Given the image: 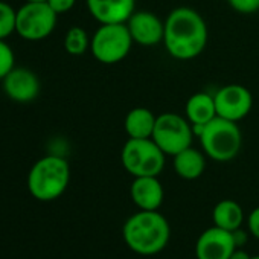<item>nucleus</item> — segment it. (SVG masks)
<instances>
[{"label":"nucleus","instance_id":"f257e3e1","mask_svg":"<svg viewBox=\"0 0 259 259\" xmlns=\"http://www.w3.org/2000/svg\"><path fill=\"white\" fill-rule=\"evenodd\" d=\"M207 37L206 20L189 7H179L165 19L163 46L176 60L189 61L197 58L204 51Z\"/></svg>","mask_w":259,"mask_h":259},{"label":"nucleus","instance_id":"f03ea898","mask_svg":"<svg viewBox=\"0 0 259 259\" xmlns=\"http://www.w3.org/2000/svg\"><path fill=\"white\" fill-rule=\"evenodd\" d=\"M122 233L125 244L135 253L154 256L166 247L171 227L159 210H139L125 221Z\"/></svg>","mask_w":259,"mask_h":259},{"label":"nucleus","instance_id":"7ed1b4c3","mask_svg":"<svg viewBox=\"0 0 259 259\" xmlns=\"http://www.w3.org/2000/svg\"><path fill=\"white\" fill-rule=\"evenodd\" d=\"M70 182L69 162L58 154L38 159L28 174V191L38 201H54L60 198Z\"/></svg>","mask_w":259,"mask_h":259},{"label":"nucleus","instance_id":"20e7f679","mask_svg":"<svg viewBox=\"0 0 259 259\" xmlns=\"http://www.w3.org/2000/svg\"><path fill=\"white\" fill-rule=\"evenodd\" d=\"M194 135L200 139L203 153L215 162L233 160L242 145V135L236 122L213 117L204 125H192Z\"/></svg>","mask_w":259,"mask_h":259},{"label":"nucleus","instance_id":"39448f33","mask_svg":"<svg viewBox=\"0 0 259 259\" xmlns=\"http://www.w3.org/2000/svg\"><path fill=\"white\" fill-rule=\"evenodd\" d=\"M165 153L150 139H128L120 151L123 169L133 177H159L165 168Z\"/></svg>","mask_w":259,"mask_h":259},{"label":"nucleus","instance_id":"423d86ee","mask_svg":"<svg viewBox=\"0 0 259 259\" xmlns=\"http://www.w3.org/2000/svg\"><path fill=\"white\" fill-rule=\"evenodd\" d=\"M133 43L126 23H107L95 31L90 40V52L102 64H116L126 58Z\"/></svg>","mask_w":259,"mask_h":259},{"label":"nucleus","instance_id":"0eeeda50","mask_svg":"<svg viewBox=\"0 0 259 259\" xmlns=\"http://www.w3.org/2000/svg\"><path fill=\"white\" fill-rule=\"evenodd\" d=\"M151 139L166 156H176L180 151L192 147L194 126L177 113H162L156 119Z\"/></svg>","mask_w":259,"mask_h":259},{"label":"nucleus","instance_id":"6e6552de","mask_svg":"<svg viewBox=\"0 0 259 259\" xmlns=\"http://www.w3.org/2000/svg\"><path fill=\"white\" fill-rule=\"evenodd\" d=\"M57 19L48 2H26L17 10L16 32L26 41H41L54 32Z\"/></svg>","mask_w":259,"mask_h":259},{"label":"nucleus","instance_id":"1a4fd4ad","mask_svg":"<svg viewBox=\"0 0 259 259\" xmlns=\"http://www.w3.org/2000/svg\"><path fill=\"white\" fill-rule=\"evenodd\" d=\"M213 99L217 107V116L232 122L242 120L253 107V96L250 90L241 84L223 85L213 95Z\"/></svg>","mask_w":259,"mask_h":259},{"label":"nucleus","instance_id":"9d476101","mask_svg":"<svg viewBox=\"0 0 259 259\" xmlns=\"http://www.w3.org/2000/svg\"><path fill=\"white\" fill-rule=\"evenodd\" d=\"M235 248L236 245L232 232L213 226L198 236L195 256L197 259H230Z\"/></svg>","mask_w":259,"mask_h":259},{"label":"nucleus","instance_id":"9b49d317","mask_svg":"<svg viewBox=\"0 0 259 259\" xmlns=\"http://www.w3.org/2000/svg\"><path fill=\"white\" fill-rule=\"evenodd\" d=\"M2 87L5 95L19 104L32 102L40 93L38 76L26 67H14L4 79Z\"/></svg>","mask_w":259,"mask_h":259},{"label":"nucleus","instance_id":"f8f14e48","mask_svg":"<svg viewBox=\"0 0 259 259\" xmlns=\"http://www.w3.org/2000/svg\"><path fill=\"white\" fill-rule=\"evenodd\" d=\"M135 43L141 46H156L163 43L165 22L151 11H135L126 22Z\"/></svg>","mask_w":259,"mask_h":259},{"label":"nucleus","instance_id":"ddd939ff","mask_svg":"<svg viewBox=\"0 0 259 259\" xmlns=\"http://www.w3.org/2000/svg\"><path fill=\"white\" fill-rule=\"evenodd\" d=\"M90 16L99 23H126L136 11V0H85Z\"/></svg>","mask_w":259,"mask_h":259},{"label":"nucleus","instance_id":"4468645a","mask_svg":"<svg viewBox=\"0 0 259 259\" xmlns=\"http://www.w3.org/2000/svg\"><path fill=\"white\" fill-rule=\"evenodd\" d=\"M130 197L139 210H159L165 191L157 177H135L130 186Z\"/></svg>","mask_w":259,"mask_h":259},{"label":"nucleus","instance_id":"2eb2a0df","mask_svg":"<svg viewBox=\"0 0 259 259\" xmlns=\"http://www.w3.org/2000/svg\"><path fill=\"white\" fill-rule=\"evenodd\" d=\"M157 116L147 107L130 110L123 119V130L128 139H150L154 132Z\"/></svg>","mask_w":259,"mask_h":259},{"label":"nucleus","instance_id":"dca6fc26","mask_svg":"<svg viewBox=\"0 0 259 259\" xmlns=\"http://www.w3.org/2000/svg\"><path fill=\"white\" fill-rule=\"evenodd\" d=\"M176 174L183 180H195L206 169V154L197 148H186L174 156L172 160Z\"/></svg>","mask_w":259,"mask_h":259},{"label":"nucleus","instance_id":"f3484780","mask_svg":"<svg viewBox=\"0 0 259 259\" xmlns=\"http://www.w3.org/2000/svg\"><path fill=\"white\" fill-rule=\"evenodd\" d=\"M185 117L192 125H204L217 117V107L213 95L206 92L194 93L185 105Z\"/></svg>","mask_w":259,"mask_h":259},{"label":"nucleus","instance_id":"a211bd4d","mask_svg":"<svg viewBox=\"0 0 259 259\" xmlns=\"http://www.w3.org/2000/svg\"><path fill=\"white\" fill-rule=\"evenodd\" d=\"M213 224L227 232L239 229L244 223V210L235 200H221L212 210Z\"/></svg>","mask_w":259,"mask_h":259},{"label":"nucleus","instance_id":"6ab92c4d","mask_svg":"<svg viewBox=\"0 0 259 259\" xmlns=\"http://www.w3.org/2000/svg\"><path fill=\"white\" fill-rule=\"evenodd\" d=\"M90 37L81 26H72L64 37V49L69 55L79 57L90 49Z\"/></svg>","mask_w":259,"mask_h":259},{"label":"nucleus","instance_id":"aec40b11","mask_svg":"<svg viewBox=\"0 0 259 259\" xmlns=\"http://www.w3.org/2000/svg\"><path fill=\"white\" fill-rule=\"evenodd\" d=\"M16 20L17 11L4 0H0V40H5L16 32Z\"/></svg>","mask_w":259,"mask_h":259},{"label":"nucleus","instance_id":"412c9836","mask_svg":"<svg viewBox=\"0 0 259 259\" xmlns=\"http://www.w3.org/2000/svg\"><path fill=\"white\" fill-rule=\"evenodd\" d=\"M14 63H16V57L11 46L5 40H0V81L16 67Z\"/></svg>","mask_w":259,"mask_h":259},{"label":"nucleus","instance_id":"4be33fe9","mask_svg":"<svg viewBox=\"0 0 259 259\" xmlns=\"http://www.w3.org/2000/svg\"><path fill=\"white\" fill-rule=\"evenodd\" d=\"M227 2L239 14H254L259 11V0H227Z\"/></svg>","mask_w":259,"mask_h":259},{"label":"nucleus","instance_id":"5701e85b","mask_svg":"<svg viewBox=\"0 0 259 259\" xmlns=\"http://www.w3.org/2000/svg\"><path fill=\"white\" fill-rule=\"evenodd\" d=\"M46 2L57 14H64L75 7L76 0H46Z\"/></svg>","mask_w":259,"mask_h":259},{"label":"nucleus","instance_id":"b1692460","mask_svg":"<svg viewBox=\"0 0 259 259\" xmlns=\"http://www.w3.org/2000/svg\"><path fill=\"white\" fill-rule=\"evenodd\" d=\"M247 227H248L250 233H251L256 239H259V206L254 207V209L248 213V217H247Z\"/></svg>","mask_w":259,"mask_h":259},{"label":"nucleus","instance_id":"393cba45","mask_svg":"<svg viewBox=\"0 0 259 259\" xmlns=\"http://www.w3.org/2000/svg\"><path fill=\"white\" fill-rule=\"evenodd\" d=\"M232 235H233V241H235L236 248H242V247L247 244V233H245L241 227L236 229V230H233Z\"/></svg>","mask_w":259,"mask_h":259},{"label":"nucleus","instance_id":"a878e982","mask_svg":"<svg viewBox=\"0 0 259 259\" xmlns=\"http://www.w3.org/2000/svg\"><path fill=\"white\" fill-rule=\"evenodd\" d=\"M250 257L251 256L244 248H235V251L230 256V259H250Z\"/></svg>","mask_w":259,"mask_h":259},{"label":"nucleus","instance_id":"bb28decb","mask_svg":"<svg viewBox=\"0 0 259 259\" xmlns=\"http://www.w3.org/2000/svg\"><path fill=\"white\" fill-rule=\"evenodd\" d=\"M25 2H46V0H25Z\"/></svg>","mask_w":259,"mask_h":259},{"label":"nucleus","instance_id":"cd10ccee","mask_svg":"<svg viewBox=\"0 0 259 259\" xmlns=\"http://www.w3.org/2000/svg\"><path fill=\"white\" fill-rule=\"evenodd\" d=\"M250 259H259V256H251Z\"/></svg>","mask_w":259,"mask_h":259}]
</instances>
